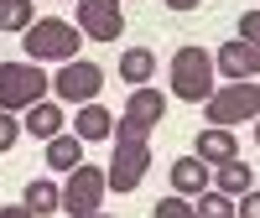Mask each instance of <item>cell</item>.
Returning <instances> with one entry per match:
<instances>
[{"label": "cell", "mask_w": 260, "mask_h": 218, "mask_svg": "<svg viewBox=\"0 0 260 218\" xmlns=\"http://www.w3.org/2000/svg\"><path fill=\"white\" fill-rule=\"evenodd\" d=\"M21 47H26L31 62H73L83 47V31L73 21H57V16H42L21 31Z\"/></svg>", "instance_id": "1"}, {"label": "cell", "mask_w": 260, "mask_h": 218, "mask_svg": "<svg viewBox=\"0 0 260 218\" xmlns=\"http://www.w3.org/2000/svg\"><path fill=\"white\" fill-rule=\"evenodd\" d=\"M213 57H208V47H177L172 52V94H177L182 104H208V94H213Z\"/></svg>", "instance_id": "2"}, {"label": "cell", "mask_w": 260, "mask_h": 218, "mask_svg": "<svg viewBox=\"0 0 260 218\" xmlns=\"http://www.w3.org/2000/svg\"><path fill=\"white\" fill-rule=\"evenodd\" d=\"M151 171V135H125L115 130V156H110V171H104V182L110 192H136Z\"/></svg>", "instance_id": "3"}, {"label": "cell", "mask_w": 260, "mask_h": 218, "mask_svg": "<svg viewBox=\"0 0 260 218\" xmlns=\"http://www.w3.org/2000/svg\"><path fill=\"white\" fill-rule=\"evenodd\" d=\"M52 89V78L42 73V62H0V109H31V104H42V94Z\"/></svg>", "instance_id": "4"}, {"label": "cell", "mask_w": 260, "mask_h": 218, "mask_svg": "<svg viewBox=\"0 0 260 218\" xmlns=\"http://www.w3.org/2000/svg\"><path fill=\"white\" fill-rule=\"evenodd\" d=\"M250 120H260V83L240 78V83H224V89L208 94V125L234 130V125H250Z\"/></svg>", "instance_id": "5"}, {"label": "cell", "mask_w": 260, "mask_h": 218, "mask_svg": "<svg viewBox=\"0 0 260 218\" xmlns=\"http://www.w3.org/2000/svg\"><path fill=\"white\" fill-rule=\"evenodd\" d=\"M104 192H110V182H104V171L89 166V161H78L68 171V182H62V213H73V218H89L104 208Z\"/></svg>", "instance_id": "6"}, {"label": "cell", "mask_w": 260, "mask_h": 218, "mask_svg": "<svg viewBox=\"0 0 260 218\" xmlns=\"http://www.w3.org/2000/svg\"><path fill=\"white\" fill-rule=\"evenodd\" d=\"M99 89H104V68H99V62H83V57L62 62L57 78H52V94H57L62 104H94Z\"/></svg>", "instance_id": "7"}, {"label": "cell", "mask_w": 260, "mask_h": 218, "mask_svg": "<svg viewBox=\"0 0 260 218\" xmlns=\"http://www.w3.org/2000/svg\"><path fill=\"white\" fill-rule=\"evenodd\" d=\"M73 6H78L73 26L89 42H120V31H125V6L120 0H73Z\"/></svg>", "instance_id": "8"}, {"label": "cell", "mask_w": 260, "mask_h": 218, "mask_svg": "<svg viewBox=\"0 0 260 218\" xmlns=\"http://www.w3.org/2000/svg\"><path fill=\"white\" fill-rule=\"evenodd\" d=\"M161 115H167V99L151 89V83H141V89L125 99V115L115 120V130H125V135H151V130L161 125Z\"/></svg>", "instance_id": "9"}, {"label": "cell", "mask_w": 260, "mask_h": 218, "mask_svg": "<svg viewBox=\"0 0 260 218\" xmlns=\"http://www.w3.org/2000/svg\"><path fill=\"white\" fill-rule=\"evenodd\" d=\"M192 156H198V161H208V166H224V161H234V156H240V140H234V130L208 125V130H198V140H192Z\"/></svg>", "instance_id": "10"}, {"label": "cell", "mask_w": 260, "mask_h": 218, "mask_svg": "<svg viewBox=\"0 0 260 218\" xmlns=\"http://www.w3.org/2000/svg\"><path fill=\"white\" fill-rule=\"evenodd\" d=\"M73 135L89 146V140H115V115L104 109L99 99L94 104H78V120H73Z\"/></svg>", "instance_id": "11"}, {"label": "cell", "mask_w": 260, "mask_h": 218, "mask_svg": "<svg viewBox=\"0 0 260 218\" xmlns=\"http://www.w3.org/2000/svg\"><path fill=\"white\" fill-rule=\"evenodd\" d=\"M213 68H219L229 83L255 78V47H250V42H224V47L213 52Z\"/></svg>", "instance_id": "12"}, {"label": "cell", "mask_w": 260, "mask_h": 218, "mask_svg": "<svg viewBox=\"0 0 260 218\" xmlns=\"http://www.w3.org/2000/svg\"><path fill=\"white\" fill-rule=\"evenodd\" d=\"M203 187H208V161H198V156H177L172 161V192L198 198Z\"/></svg>", "instance_id": "13"}, {"label": "cell", "mask_w": 260, "mask_h": 218, "mask_svg": "<svg viewBox=\"0 0 260 218\" xmlns=\"http://www.w3.org/2000/svg\"><path fill=\"white\" fill-rule=\"evenodd\" d=\"M21 130H26V135H37V140H52V135H62V109L42 99V104H31V109H26Z\"/></svg>", "instance_id": "14"}, {"label": "cell", "mask_w": 260, "mask_h": 218, "mask_svg": "<svg viewBox=\"0 0 260 218\" xmlns=\"http://www.w3.org/2000/svg\"><path fill=\"white\" fill-rule=\"evenodd\" d=\"M151 73H156V52L151 47H125V57H120V78L125 83H151Z\"/></svg>", "instance_id": "15"}, {"label": "cell", "mask_w": 260, "mask_h": 218, "mask_svg": "<svg viewBox=\"0 0 260 218\" xmlns=\"http://www.w3.org/2000/svg\"><path fill=\"white\" fill-rule=\"evenodd\" d=\"M21 203H26L31 213H62V187H57V182H47V177H31V182H26V198H21Z\"/></svg>", "instance_id": "16"}, {"label": "cell", "mask_w": 260, "mask_h": 218, "mask_svg": "<svg viewBox=\"0 0 260 218\" xmlns=\"http://www.w3.org/2000/svg\"><path fill=\"white\" fill-rule=\"evenodd\" d=\"M78 161H83V140L78 135H52L47 140V166L52 171H73Z\"/></svg>", "instance_id": "17"}, {"label": "cell", "mask_w": 260, "mask_h": 218, "mask_svg": "<svg viewBox=\"0 0 260 218\" xmlns=\"http://www.w3.org/2000/svg\"><path fill=\"white\" fill-rule=\"evenodd\" d=\"M213 187L219 192H229V198H240V192H250V166L234 156V161H224V166H213Z\"/></svg>", "instance_id": "18"}, {"label": "cell", "mask_w": 260, "mask_h": 218, "mask_svg": "<svg viewBox=\"0 0 260 218\" xmlns=\"http://www.w3.org/2000/svg\"><path fill=\"white\" fill-rule=\"evenodd\" d=\"M31 21H37L31 0H0V31H26Z\"/></svg>", "instance_id": "19"}, {"label": "cell", "mask_w": 260, "mask_h": 218, "mask_svg": "<svg viewBox=\"0 0 260 218\" xmlns=\"http://www.w3.org/2000/svg\"><path fill=\"white\" fill-rule=\"evenodd\" d=\"M192 208H198V218H234V198H229V192H219V187H203Z\"/></svg>", "instance_id": "20"}, {"label": "cell", "mask_w": 260, "mask_h": 218, "mask_svg": "<svg viewBox=\"0 0 260 218\" xmlns=\"http://www.w3.org/2000/svg\"><path fill=\"white\" fill-rule=\"evenodd\" d=\"M151 218H198V208H192L182 192H172V198H161L156 208H151Z\"/></svg>", "instance_id": "21"}, {"label": "cell", "mask_w": 260, "mask_h": 218, "mask_svg": "<svg viewBox=\"0 0 260 218\" xmlns=\"http://www.w3.org/2000/svg\"><path fill=\"white\" fill-rule=\"evenodd\" d=\"M16 140H21V120L11 115V109H0V156H6Z\"/></svg>", "instance_id": "22"}, {"label": "cell", "mask_w": 260, "mask_h": 218, "mask_svg": "<svg viewBox=\"0 0 260 218\" xmlns=\"http://www.w3.org/2000/svg\"><path fill=\"white\" fill-rule=\"evenodd\" d=\"M234 218H260V192H255V187L234 198Z\"/></svg>", "instance_id": "23"}, {"label": "cell", "mask_w": 260, "mask_h": 218, "mask_svg": "<svg viewBox=\"0 0 260 218\" xmlns=\"http://www.w3.org/2000/svg\"><path fill=\"white\" fill-rule=\"evenodd\" d=\"M240 42L260 47V11H245V16H240Z\"/></svg>", "instance_id": "24"}, {"label": "cell", "mask_w": 260, "mask_h": 218, "mask_svg": "<svg viewBox=\"0 0 260 218\" xmlns=\"http://www.w3.org/2000/svg\"><path fill=\"white\" fill-rule=\"evenodd\" d=\"M0 218H37V213H31L26 203H16V208H0Z\"/></svg>", "instance_id": "25"}, {"label": "cell", "mask_w": 260, "mask_h": 218, "mask_svg": "<svg viewBox=\"0 0 260 218\" xmlns=\"http://www.w3.org/2000/svg\"><path fill=\"white\" fill-rule=\"evenodd\" d=\"M198 0H167V11H192Z\"/></svg>", "instance_id": "26"}, {"label": "cell", "mask_w": 260, "mask_h": 218, "mask_svg": "<svg viewBox=\"0 0 260 218\" xmlns=\"http://www.w3.org/2000/svg\"><path fill=\"white\" fill-rule=\"evenodd\" d=\"M255 78H260V47H255Z\"/></svg>", "instance_id": "27"}, {"label": "cell", "mask_w": 260, "mask_h": 218, "mask_svg": "<svg viewBox=\"0 0 260 218\" xmlns=\"http://www.w3.org/2000/svg\"><path fill=\"white\" fill-rule=\"evenodd\" d=\"M255 146H260V120H255Z\"/></svg>", "instance_id": "28"}, {"label": "cell", "mask_w": 260, "mask_h": 218, "mask_svg": "<svg viewBox=\"0 0 260 218\" xmlns=\"http://www.w3.org/2000/svg\"><path fill=\"white\" fill-rule=\"evenodd\" d=\"M89 218H110V213H89Z\"/></svg>", "instance_id": "29"}]
</instances>
